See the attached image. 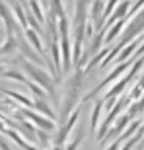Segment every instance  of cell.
I'll use <instances>...</instances> for the list:
<instances>
[{
  "mask_svg": "<svg viewBox=\"0 0 144 150\" xmlns=\"http://www.w3.org/2000/svg\"><path fill=\"white\" fill-rule=\"evenodd\" d=\"M0 18L4 22V29H6V39H14V35L18 33V23L14 20L10 6L6 4L4 0H0Z\"/></svg>",
  "mask_w": 144,
  "mask_h": 150,
  "instance_id": "6da1fadb",
  "label": "cell"
},
{
  "mask_svg": "<svg viewBox=\"0 0 144 150\" xmlns=\"http://www.w3.org/2000/svg\"><path fill=\"white\" fill-rule=\"evenodd\" d=\"M101 111H103V100H100L94 105V109H92V115H90V131H92V133H95V131H97V127H100Z\"/></svg>",
  "mask_w": 144,
  "mask_h": 150,
  "instance_id": "7a4b0ae2",
  "label": "cell"
},
{
  "mask_svg": "<svg viewBox=\"0 0 144 150\" xmlns=\"http://www.w3.org/2000/svg\"><path fill=\"white\" fill-rule=\"evenodd\" d=\"M2 94L8 96V98H12V100H16L18 103H20V105L23 107V109H31V107H33V100L25 98L23 94H18V92H14V90H4Z\"/></svg>",
  "mask_w": 144,
  "mask_h": 150,
  "instance_id": "3957f363",
  "label": "cell"
},
{
  "mask_svg": "<svg viewBox=\"0 0 144 150\" xmlns=\"http://www.w3.org/2000/svg\"><path fill=\"white\" fill-rule=\"evenodd\" d=\"M31 109H33V111H35V109L41 111V113H43V117H47V119H51V121H55V119H56L55 111L49 107V103H47L45 100H33V107H31Z\"/></svg>",
  "mask_w": 144,
  "mask_h": 150,
  "instance_id": "277c9868",
  "label": "cell"
},
{
  "mask_svg": "<svg viewBox=\"0 0 144 150\" xmlns=\"http://www.w3.org/2000/svg\"><path fill=\"white\" fill-rule=\"evenodd\" d=\"M28 4H29V12L35 16V20H37L41 25H43L45 22V10H43V4L39 2V0H28Z\"/></svg>",
  "mask_w": 144,
  "mask_h": 150,
  "instance_id": "5b68a950",
  "label": "cell"
},
{
  "mask_svg": "<svg viewBox=\"0 0 144 150\" xmlns=\"http://www.w3.org/2000/svg\"><path fill=\"white\" fill-rule=\"evenodd\" d=\"M16 51H18L16 37L14 39H4L2 45H0V57H6V55H10V53H16Z\"/></svg>",
  "mask_w": 144,
  "mask_h": 150,
  "instance_id": "8992f818",
  "label": "cell"
},
{
  "mask_svg": "<svg viewBox=\"0 0 144 150\" xmlns=\"http://www.w3.org/2000/svg\"><path fill=\"white\" fill-rule=\"evenodd\" d=\"M2 78H8V80H16V82H22V84H25L28 82V78L23 76L20 70H14V68H8V70H4V72L0 74Z\"/></svg>",
  "mask_w": 144,
  "mask_h": 150,
  "instance_id": "52a82bcc",
  "label": "cell"
},
{
  "mask_svg": "<svg viewBox=\"0 0 144 150\" xmlns=\"http://www.w3.org/2000/svg\"><path fill=\"white\" fill-rule=\"evenodd\" d=\"M29 86V90H31V92H33L35 94V100H43L45 96H47V92H45L43 88H41V86H39V84H35V82H31V80H28V82H25Z\"/></svg>",
  "mask_w": 144,
  "mask_h": 150,
  "instance_id": "ba28073f",
  "label": "cell"
},
{
  "mask_svg": "<svg viewBox=\"0 0 144 150\" xmlns=\"http://www.w3.org/2000/svg\"><path fill=\"white\" fill-rule=\"evenodd\" d=\"M105 150H121V140L117 139V140H115V142H113V144H111V146H107V148H105Z\"/></svg>",
  "mask_w": 144,
  "mask_h": 150,
  "instance_id": "9c48e42d",
  "label": "cell"
},
{
  "mask_svg": "<svg viewBox=\"0 0 144 150\" xmlns=\"http://www.w3.org/2000/svg\"><path fill=\"white\" fill-rule=\"evenodd\" d=\"M70 2H74V0H70Z\"/></svg>",
  "mask_w": 144,
  "mask_h": 150,
  "instance_id": "30bf717a",
  "label": "cell"
}]
</instances>
